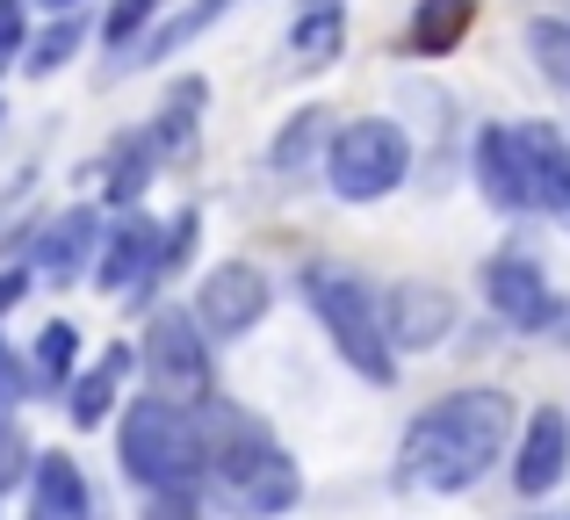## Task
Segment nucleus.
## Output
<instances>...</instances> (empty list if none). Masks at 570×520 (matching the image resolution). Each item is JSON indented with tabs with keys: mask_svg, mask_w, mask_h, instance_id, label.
I'll use <instances>...</instances> for the list:
<instances>
[{
	"mask_svg": "<svg viewBox=\"0 0 570 520\" xmlns=\"http://www.w3.org/2000/svg\"><path fill=\"white\" fill-rule=\"evenodd\" d=\"M0 116H8V109H0Z\"/></svg>",
	"mask_w": 570,
	"mask_h": 520,
	"instance_id": "nucleus-35",
	"label": "nucleus"
},
{
	"mask_svg": "<svg viewBox=\"0 0 570 520\" xmlns=\"http://www.w3.org/2000/svg\"><path fill=\"white\" fill-rule=\"evenodd\" d=\"M116 455H124V470L138 484H153V492H195V478H203V412H181L167 405V398H138V405L124 412V434H116Z\"/></svg>",
	"mask_w": 570,
	"mask_h": 520,
	"instance_id": "nucleus-3",
	"label": "nucleus"
},
{
	"mask_svg": "<svg viewBox=\"0 0 570 520\" xmlns=\"http://www.w3.org/2000/svg\"><path fill=\"white\" fill-rule=\"evenodd\" d=\"M153 8H159V0H116L109 22H101V37H109V43H130V37H138V22H145Z\"/></svg>",
	"mask_w": 570,
	"mask_h": 520,
	"instance_id": "nucleus-27",
	"label": "nucleus"
},
{
	"mask_svg": "<svg viewBox=\"0 0 570 520\" xmlns=\"http://www.w3.org/2000/svg\"><path fill=\"white\" fill-rule=\"evenodd\" d=\"M138 362H145V376H153V398H167V405H181V412H203L209 398H217L209 340H203V325H195V311H181V304L153 311Z\"/></svg>",
	"mask_w": 570,
	"mask_h": 520,
	"instance_id": "nucleus-5",
	"label": "nucleus"
},
{
	"mask_svg": "<svg viewBox=\"0 0 570 520\" xmlns=\"http://www.w3.org/2000/svg\"><path fill=\"white\" fill-rule=\"evenodd\" d=\"M203 101H209L203 80H174L167 87V109H159V124H153V153L159 159H195V124H203Z\"/></svg>",
	"mask_w": 570,
	"mask_h": 520,
	"instance_id": "nucleus-16",
	"label": "nucleus"
},
{
	"mask_svg": "<svg viewBox=\"0 0 570 520\" xmlns=\"http://www.w3.org/2000/svg\"><path fill=\"white\" fill-rule=\"evenodd\" d=\"M188 246H195V210H181V217L167 225V239H159V275H167V267H181Z\"/></svg>",
	"mask_w": 570,
	"mask_h": 520,
	"instance_id": "nucleus-28",
	"label": "nucleus"
},
{
	"mask_svg": "<svg viewBox=\"0 0 570 520\" xmlns=\"http://www.w3.org/2000/svg\"><path fill=\"white\" fill-rule=\"evenodd\" d=\"M304 296H311V311H318V325L333 333V347H340V362L354 369L362 383H397V347H390V333H383V296L368 290L362 275H347V267H333V261H311L304 267Z\"/></svg>",
	"mask_w": 570,
	"mask_h": 520,
	"instance_id": "nucleus-2",
	"label": "nucleus"
},
{
	"mask_svg": "<svg viewBox=\"0 0 570 520\" xmlns=\"http://www.w3.org/2000/svg\"><path fill=\"white\" fill-rule=\"evenodd\" d=\"M51 8H72V0H51Z\"/></svg>",
	"mask_w": 570,
	"mask_h": 520,
	"instance_id": "nucleus-34",
	"label": "nucleus"
},
{
	"mask_svg": "<svg viewBox=\"0 0 570 520\" xmlns=\"http://www.w3.org/2000/svg\"><path fill=\"white\" fill-rule=\"evenodd\" d=\"M513 441V398L505 391H448L412 420L397 449V484L412 492H470L499 470Z\"/></svg>",
	"mask_w": 570,
	"mask_h": 520,
	"instance_id": "nucleus-1",
	"label": "nucleus"
},
{
	"mask_svg": "<svg viewBox=\"0 0 570 520\" xmlns=\"http://www.w3.org/2000/svg\"><path fill=\"white\" fill-rule=\"evenodd\" d=\"M37 463V455H29V441H22V426L14 420H0V492H8L14 478H22V470Z\"/></svg>",
	"mask_w": 570,
	"mask_h": 520,
	"instance_id": "nucleus-26",
	"label": "nucleus"
},
{
	"mask_svg": "<svg viewBox=\"0 0 570 520\" xmlns=\"http://www.w3.org/2000/svg\"><path fill=\"white\" fill-rule=\"evenodd\" d=\"M484 304L499 311L505 325H520V333H542L549 311H557V290L542 282V267L528 254H491L484 261Z\"/></svg>",
	"mask_w": 570,
	"mask_h": 520,
	"instance_id": "nucleus-8",
	"label": "nucleus"
},
{
	"mask_svg": "<svg viewBox=\"0 0 570 520\" xmlns=\"http://www.w3.org/2000/svg\"><path fill=\"white\" fill-rule=\"evenodd\" d=\"M340 51H347V14H340V0H311L289 29V58L296 66H333Z\"/></svg>",
	"mask_w": 570,
	"mask_h": 520,
	"instance_id": "nucleus-17",
	"label": "nucleus"
},
{
	"mask_svg": "<svg viewBox=\"0 0 570 520\" xmlns=\"http://www.w3.org/2000/svg\"><path fill=\"white\" fill-rule=\"evenodd\" d=\"M267 304H275V290H267V275L253 261H217L203 275V290H195V325H203L209 347H224V340L253 333V325L267 318Z\"/></svg>",
	"mask_w": 570,
	"mask_h": 520,
	"instance_id": "nucleus-6",
	"label": "nucleus"
},
{
	"mask_svg": "<svg viewBox=\"0 0 570 520\" xmlns=\"http://www.w3.org/2000/svg\"><path fill=\"white\" fill-rule=\"evenodd\" d=\"M37 520H87V484L58 449L37 455Z\"/></svg>",
	"mask_w": 570,
	"mask_h": 520,
	"instance_id": "nucleus-19",
	"label": "nucleus"
},
{
	"mask_svg": "<svg viewBox=\"0 0 570 520\" xmlns=\"http://www.w3.org/2000/svg\"><path fill=\"white\" fill-rule=\"evenodd\" d=\"M29 391V376H22V362H14V354L8 347H0V420H8V405H14V398H22Z\"/></svg>",
	"mask_w": 570,
	"mask_h": 520,
	"instance_id": "nucleus-30",
	"label": "nucleus"
},
{
	"mask_svg": "<svg viewBox=\"0 0 570 520\" xmlns=\"http://www.w3.org/2000/svg\"><path fill=\"white\" fill-rule=\"evenodd\" d=\"M476 22V0H419L412 8V51L419 58H448Z\"/></svg>",
	"mask_w": 570,
	"mask_h": 520,
	"instance_id": "nucleus-18",
	"label": "nucleus"
},
{
	"mask_svg": "<svg viewBox=\"0 0 570 520\" xmlns=\"http://www.w3.org/2000/svg\"><path fill=\"white\" fill-rule=\"evenodd\" d=\"M153 167H159L153 138H130L124 153H116V167H109V203H138V188L153 181Z\"/></svg>",
	"mask_w": 570,
	"mask_h": 520,
	"instance_id": "nucleus-23",
	"label": "nucleus"
},
{
	"mask_svg": "<svg viewBox=\"0 0 570 520\" xmlns=\"http://www.w3.org/2000/svg\"><path fill=\"white\" fill-rule=\"evenodd\" d=\"M130 369H138V354H130V347H101V362L95 369H87V376H72L66 383V398H72V426H101V420H109V412H116V391H124V376H130Z\"/></svg>",
	"mask_w": 570,
	"mask_h": 520,
	"instance_id": "nucleus-14",
	"label": "nucleus"
},
{
	"mask_svg": "<svg viewBox=\"0 0 570 520\" xmlns=\"http://www.w3.org/2000/svg\"><path fill=\"white\" fill-rule=\"evenodd\" d=\"M14 51H22V8H14V0H0V66H8Z\"/></svg>",
	"mask_w": 570,
	"mask_h": 520,
	"instance_id": "nucleus-31",
	"label": "nucleus"
},
{
	"mask_svg": "<svg viewBox=\"0 0 570 520\" xmlns=\"http://www.w3.org/2000/svg\"><path fill=\"white\" fill-rule=\"evenodd\" d=\"M72 51H80V22H51V29H43L37 43H29V58H22V66H29V72L43 80V72H58V66H66Z\"/></svg>",
	"mask_w": 570,
	"mask_h": 520,
	"instance_id": "nucleus-25",
	"label": "nucleus"
},
{
	"mask_svg": "<svg viewBox=\"0 0 570 520\" xmlns=\"http://www.w3.org/2000/svg\"><path fill=\"white\" fill-rule=\"evenodd\" d=\"M476 188H484L491 210H534L528 138H520V124H491V130H476Z\"/></svg>",
	"mask_w": 570,
	"mask_h": 520,
	"instance_id": "nucleus-9",
	"label": "nucleus"
},
{
	"mask_svg": "<svg viewBox=\"0 0 570 520\" xmlns=\"http://www.w3.org/2000/svg\"><path fill=\"white\" fill-rule=\"evenodd\" d=\"M563 470H570V420H563V405H542L528 420V434H520L513 484L528 499H542V492H557V484H563Z\"/></svg>",
	"mask_w": 570,
	"mask_h": 520,
	"instance_id": "nucleus-10",
	"label": "nucleus"
},
{
	"mask_svg": "<svg viewBox=\"0 0 570 520\" xmlns=\"http://www.w3.org/2000/svg\"><path fill=\"white\" fill-rule=\"evenodd\" d=\"M72 354H80L72 318H51L37 340H29V383H43V391H66V383H72Z\"/></svg>",
	"mask_w": 570,
	"mask_h": 520,
	"instance_id": "nucleus-20",
	"label": "nucleus"
},
{
	"mask_svg": "<svg viewBox=\"0 0 570 520\" xmlns=\"http://www.w3.org/2000/svg\"><path fill=\"white\" fill-rule=\"evenodd\" d=\"M217 492L232 499L238 513H253V520H275V513H289L296 499H304V478H296L289 449H282V441H275V449H267L261 463H246V470H238V478H224Z\"/></svg>",
	"mask_w": 570,
	"mask_h": 520,
	"instance_id": "nucleus-11",
	"label": "nucleus"
},
{
	"mask_svg": "<svg viewBox=\"0 0 570 520\" xmlns=\"http://www.w3.org/2000/svg\"><path fill=\"white\" fill-rule=\"evenodd\" d=\"M318 174L340 203H383L412 181V138H404L397 116H354L325 138Z\"/></svg>",
	"mask_w": 570,
	"mask_h": 520,
	"instance_id": "nucleus-4",
	"label": "nucleus"
},
{
	"mask_svg": "<svg viewBox=\"0 0 570 520\" xmlns=\"http://www.w3.org/2000/svg\"><path fill=\"white\" fill-rule=\"evenodd\" d=\"M528 51H534V66H542V80L570 95V22H557V14L528 22Z\"/></svg>",
	"mask_w": 570,
	"mask_h": 520,
	"instance_id": "nucleus-22",
	"label": "nucleus"
},
{
	"mask_svg": "<svg viewBox=\"0 0 570 520\" xmlns=\"http://www.w3.org/2000/svg\"><path fill=\"white\" fill-rule=\"evenodd\" d=\"M448 325H455V304H448L433 282H397V290H390V304H383L390 347H433Z\"/></svg>",
	"mask_w": 570,
	"mask_h": 520,
	"instance_id": "nucleus-12",
	"label": "nucleus"
},
{
	"mask_svg": "<svg viewBox=\"0 0 570 520\" xmlns=\"http://www.w3.org/2000/svg\"><path fill=\"white\" fill-rule=\"evenodd\" d=\"M325 138H333V116H325V109H296L289 124H282V138L267 145V159H275L282 174L311 167V159H325Z\"/></svg>",
	"mask_w": 570,
	"mask_h": 520,
	"instance_id": "nucleus-21",
	"label": "nucleus"
},
{
	"mask_svg": "<svg viewBox=\"0 0 570 520\" xmlns=\"http://www.w3.org/2000/svg\"><path fill=\"white\" fill-rule=\"evenodd\" d=\"M224 8H232V0H195V8H188V14H174V22H167V29H159V37H153V43H145V58H167V51H181V43H188V37H203V29H209V22H217V14H224Z\"/></svg>",
	"mask_w": 570,
	"mask_h": 520,
	"instance_id": "nucleus-24",
	"label": "nucleus"
},
{
	"mask_svg": "<svg viewBox=\"0 0 570 520\" xmlns=\"http://www.w3.org/2000/svg\"><path fill=\"white\" fill-rule=\"evenodd\" d=\"M528 138V181H534V210L570 217V145L557 124H520Z\"/></svg>",
	"mask_w": 570,
	"mask_h": 520,
	"instance_id": "nucleus-13",
	"label": "nucleus"
},
{
	"mask_svg": "<svg viewBox=\"0 0 570 520\" xmlns=\"http://www.w3.org/2000/svg\"><path fill=\"white\" fill-rule=\"evenodd\" d=\"M528 520H570V513H528Z\"/></svg>",
	"mask_w": 570,
	"mask_h": 520,
	"instance_id": "nucleus-33",
	"label": "nucleus"
},
{
	"mask_svg": "<svg viewBox=\"0 0 570 520\" xmlns=\"http://www.w3.org/2000/svg\"><path fill=\"white\" fill-rule=\"evenodd\" d=\"M22 290H29V275H22V267H8V275H0V318L22 304Z\"/></svg>",
	"mask_w": 570,
	"mask_h": 520,
	"instance_id": "nucleus-32",
	"label": "nucleus"
},
{
	"mask_svg": "<svg viewBox=\"0 0 570 520\" xmlns=\"http://www.w3.org/2000/svg\"><path fill=\"white\" fill-rule=\"evenodd\" d=\"M145 520H203V507H195V492H153Z\"/></svg>",
	"mask_w": 570,
	"mask_h": 520,
	"instance_id": "nucleus-29",
	"label": "nucleus"
},
{
	"mask_svg": "<svg viewBox=\"0 0 570 520\" xmlns=\"http://www.w3.org/2000/svg\"><path fill=\"white\" fill-rule=\"evenodd\" d=\"M95 239H101V217L95 210H66L51 232L37 239V275L43 282H72L80 275V261L95 254Z\"/></svg>",
	"mask_w": 570,
	"mask_h": 520,
	"instance_id": "nucleus-15",
	"label": "nucleus"
},
{
	"mask_svg": "<svg viewBox=\"0 0 570 520\" xmlns=\"http://www.w3.org/2000/svg\"><path fill=\"white\" fill-rule=\"evenodd\" d=\"M95 282L109 296H130V290H153L159 282V225L153 217H116L109 232H101V246H95Z\"/></svg>",
	"mask_w": 570,
	"mask_h": 520,
	"instance_id": "nucleus-7",
	"label": "nucleus"
}]
</instances>
